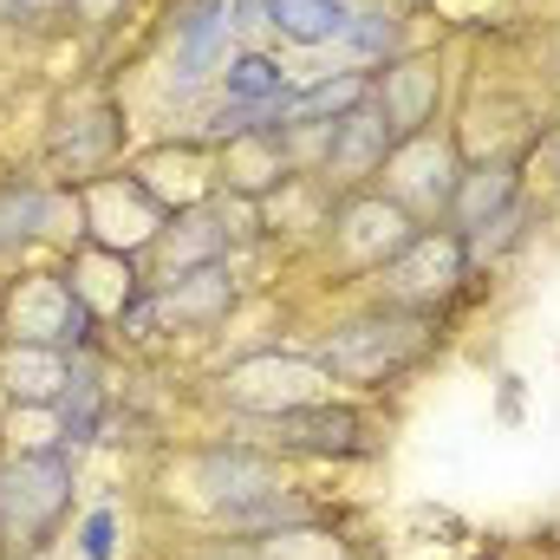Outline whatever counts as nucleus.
Segmentation results:
<instances>
[{"instance_id": "obj_1", "label": "nucleus", "mask_w": 560, "mask_h": 560, "mask_svg": "<svg viewBox=\"0 0 560 560\" xmlns=\"http://www.w3.org/2000/svg\"><path fill=\"white\" fill-rule=\"evenodd\" d=\"M436 346V313H411V306H365L352 319H339L326 339H319V365L332 372V385H359V392H385L398 385L405 372H418Z\"/></svg>"}, {"instance_id": "obj_2", "label": "nucleus", "mask_w": 560, "mask_h": 560, "mask_svg": "<svg viewBox=\"0 0 560 560\" xmlns=\"http://www.w3.org/2000/svg\"><path fill=\"white\" fill-rule=\"evenodd\" d=\"M72 515V450H20L0 463V560H39Z\"/></svg>"}, {"instance_id": "obj_3", "label": "nucleus", "mask_w": 560, "mask_h": 560, "mask_svg": "<svg viewBox=\"0 0 560 560\" xmlns=\"http://www.w3.org/2000/svg\"><path fill=\"white\" fill-rule=\"evenodd\" d=\"M0 332H7V346H59V352H79V359L98 346V319L72 293L66 275L7 280V293H0Z\"/></svg>"}, {"instance_id": "obj_4", "label": "nucleus", "mask_w": 560, "mask_h": 560, "mask_svg": "<svg viewBox=\"0 0 560 560\" xmlns=\"http://www.w3.org/2000/svg\"><path fill=\"white\" fill-rule=\"evenodd\" d=\"M215 398L242 418H287V411H306V405H326L332 398V372L306 352H248L235 359L222 378H215Z\"/></svg>"}, {"instance_id": "obj_5", "label": "nucleus", "mask_w": 560, "mask_h": 560, "mask_svg": "<svg viewBox=\"0 0 560 560\" xmlns=\"http://www.w3.org/2000/svg\"><path fill=\"white\" fill-rule=\"evenodd\" d=\"M469 242L456 235V229H418L385 268H378V293L392 300V306H411V313H436V306H450L456 293H463V280H469Z\"/></svg>"}, {"instance_id": "obj_6", "label": "nucleus", "mask_w": 560, "mask_h": 560, "mask_svg": "<svg viewBox=\"0 0 560 560\" xmlns=\"http://www.w3.org/2000/svg\"><path fill=\"white\" fill-rule=\"evenodd\" d=\"M332 248H339V261H352V268H365V275H378L411 235H418V215L411 209H398L385 189H346L339 202H332Z\"/></svg>"}, {"instance_id": "obj_7", "label": "nucleus", "mask_w": 560, "mask_h": 560, "mask_svg": "<svg viewBox=\"0 0 560 560\" xmlns=\"http://www.w3.org/2000/svg\"><path fill=\"white\" fill-rule=\"evenodd\" d=\"M378 176H385L378 189H385L398 209H411V215H450L456 183H463V156H456V143L450 138L418 131V138H405L392 156H385Z\"/></svg>"}, {"instance_id": "obj_8", "label": "nucleus", "mask_w": 560, "mask_h": 560, "mask_svg": "<svg viewBox=\"0 0 560 560\" xmlns=\"http://www.w3.org/2000/svg\"><path fill=\"white\" fill-rule=\"evenodd\" d=\"M215 183L229 196H242V202H261V196H275L287 183H300V163L287 150V125L261 118V125L235 131V138L222 143V156H215Z\"/></svg>"}, {"instance_id": "obj_9", "label": "nucleus", "mask_w": 560, "mask_h": 560, "mask_svg": "<svg viewBox=\"0 0 560 560\" xmlns=\"http://www.w3.org/2000/svg\"><path fill=\"white\" fill-rule=\"evenodd\" d=\"M436 98H443V72L423 52H398L372 72V105H378V118L392 125L398 143L436 125Z\"/></svg>"}, {"instance_id": "obj_10", "label": "nucleus", "mask_w": 560, "mask_h": 560, "mask_svg": "<svg viewBox=\"0 0 560 560\" xmlns=\"http://www.w3.org/2000/svg\"><path fill=\"white\" fill-rule=\"evenodd\" d=\"M275 430V456H319V463H346V456H365L372 443V423L359 418L352 405H306V411H287V418H268Z\"/></svg>"}, {"instance_id": "obj_11", "label": "nucleus", "mask_w": 560, "mask_h": 560, "mask_svg": "<svg viewBox=\"0 0 560 560\" xmlns=\"http://www.w3.org/2000/svg\"><path fill=\"white\" fill-rule=\"evenodd\" d=\"M150 287H156V306H163V326H170V332H209V326H222V319L235 313V300H242L229 261H202V268L150 280Z\"/></svg>"}, {"instance_id": "obj_12", "label": "nucleus", "mask_w": 560, "mask_h": 560, "mask_svg": "<svg viewBox=\"0 0 560 560\" xmlns=\"http://www.w3.org/2000/svg\"><path fill=\"white\" fill-rule=\"evenodd\" d=\"M118 143H125V112H118V98H105V92H98V98H72V105L59 112V131H52V163L85 183L98 163L118 156Z\"/></svg>"}, {"instance_id": "obj_13", "label": "nucleus", "mask_w": 560, "mask_h": 560, "mask_svg": "<svg viewBox=\"0 0 560 560\" xmlns=\"http://www.w3.org/2000/svg\"><path fill=\"white\" fill-rule=\"evenodd\" d=\"M235 39V0H189L176 13V59H170V92H196Z\"/></svg>"}, {"instance_id": "obj_14", "label": "nucleus", "mask_w": 560, "mask_h": 560, "mask_svg": "<svg viewBox=\"0 0 560 560\" xmlns=\"http://www.w3.org/2000/svg\"><path fill=\"white\" fill-rule=\"evenodd\" d=\"M196 489L215 502V509H235L248 495H268V489H287L280 482V456L275 450H248V443H209L196 463H189Z\"/></svg>"}, {"instance_id": "obj_15", "label": "nucleus", "mask_w": 560, "mask_h": 560, "mask_svg": "<svg viewBox=\"0 0 560 560\" xmlns=\"http://www.w3.org/2000/svg\"><path fill=\"white\" fill-rule=\"evenodd\" d=\"M66 280H72V293L92 306L98 326L118 319V313L143 293L138 255H118V248H105V242H85V235H79V248H72V261H66Z\"/></svg>"}, {"instance_id": "obj_16", "label": "nucleus", "mask_w": 560, "mask_h": 560, "mask_svg": "<svg viewBox=\"0 0 560 560\" xmlns=\"http://www.w3.org/2000/svg\"><path fill=\"white\" fill-rule=\"evenodd\" d=\"M229 248H235V229H229V209H222L215 196L176 209V215L163 222V235H156L163 275H183V268H202V261H229Z\"/></svg>"}, {"instance_id": "obj_17", "label": "nucleus", "mask_w": 560, "mask_h": 560, "mask_svg": "<svg viewBox=\"0 0 560 560\" xmlns=\"http://www.w3.org/2000/svg\"><path fill=\"white\" fill-rule=\"evenodd\" d=\"M398 150V138H392V125L378 118V105L365 98L359 112H346L339 125H332V150H326V170L319 176H339L346 189H359L365 176H378L385 170V156Z\"/></svg>"}, {"instance_id": "obj_18", "label": "nucleus", "mask_w": 560, "mask_h": 560, "mask_svg": "<svg viewBox=\"0 0 560 560\" xmlns=\"http://www.w3.org/2000/svg\"><path fill=\"white\" fill-rule=\"evenodd\" d=\"M515 202H522V156H495V163H476V170L463 163V183H456V202H450V229L476 235Z\"/></svg>"}, {"instance_id": "obj_19", "label": "nucleus", "mask_w": 560, "mask_h": 560, "mask_svg": "<svg viewBox=\"0 0 560 560\" xmlns=\"http://www.w3.org/2000/svg\"><path fill=\"white\" fill-rule=\"evenodd\" d=\"M79 372V352L59 346H0V392L13 405H59Z\"/></svg>"}, {"instance_id": "obj_20", "label": "nucleus", "mask_w": 560, "mask_h": 560, "mask_svg": "<svg viewBox=\"0 0 560 560\" xmlns=\"http://www.w3.org/2000/svg\"><path fill=\"white\" fill-rule=\"evenodd\" d=\"M222 98L242 105V112H255V118H280V105L293 98V79H287V66H280L275 52L242 46V52H229V66H222Z\"/></svg>"}, {"instance_id": "obj_21", "label": "nucleus", "mask_w": 560, "mask_h": 560, "mask_svg": "<svg viewBox=\"0 0 560 560\" xmlns=\"http://www.w3.org/2000/svg\"><path fill=\"white\" fill-rule=\"evenodd\" d=\"M52 229V189L39 176H7L0 183V261H20L33 242Z\"/></svg>"}, {"instance_id": "obj_22", "label": "nucleus", "mask_w": 560, "mask_h": 560, "mask_svg": "<svg viewBox=\"0 0 560 560\" xmlns=\"http://www.w3.org/2000/svg\"><path fill=\"white\" fill-rule=\"evenodd\" d=\"M352 0H268V33L293 39V46H326L346 33Z\"/></svg>"}, {"instance_id": "obj_23", "label": "nucleus", "mask_w": 560, "mask_h": 560, "mask_svg": "<svg viewBox=\"0 0 560 560\" xmlns=\"http://www.w3.org/2000/svg\"><path fill=\"white\" fill-rule=\"evenodd\" d=\"M339 46H346L359 66H385V59H398V52H405V20H398V7H352Z\"/></svg>"}, {"instance_id": "obj_24", "label": "nucleus", "mask_w": 560, "mask_h": 560, "mask_svg": "<svg viewBox=\"0 0 560 560\" xmlns=\"http://www.w3.org/2000/svg\"><path fill=\"white\" fill-rule=\"evenodd\" d=\"M255 560H352V541L346 535H332V528H319L313 515L306 522H287L275 535H255Z\"/></svg>"}, {"instance_id": "obj_25", "label": "nucleus", "mask_w": 560, "mask_h": 560, "mask_svg": "<svg viewBox=\"0 0 560 560\" xmlns=\"http://www.w3.org/2000/svg\"><path fill=\"white\" fill-rule=\"evenodd\" d=\"M235 535H275V528H287V522H306L313 509H306V495L300 489H268V495H248V502H235V509H215Z\"/></svg>"}, {"instance_id": "obj_26", "label": "nucleus", "mask_w": 560, "mask_h": 560, "mask_svg": "<svg viewBox=\"0 0 560 560\" xmlns=\"http://www.w3.org/2000/svg\"><path fill=\"white\" fill-rule=\"evenodd\" d=\"M66 13H72L79 26H112V20L125 13V0H66Z\"/></svg>"}, {"instance_id": "obj_27", "label": "nucleus", "mask_w": 560, "mask_h": 560, "mask_svg": "<svg viewBox=\"0 0 560 560\" xmlns=\"http://www.w3.org/2000/svg\"><path fill=\"white\" fill-rule=\"evenodd\" d=\"M112 555V515H92L85 522V560H105Z\"/></svg>"}, {"instance_id": "obj_28", "label": "nucleus", "mask_w": 560, "mask_h": 560, "mask_svg": "<svg viewBox=\"0 0 560 560\" xmlns=\"http://www.w3.org/2000/svg\"><path fill=\"white\" fill-rule=\"evenodd\" d=\"M535 156H541V170H548V183L560 189V125H555V131H548L541 143H535Z\"/></svg>"}, {"instance_id": "obj_29", "label": "nucleus", "mask_w": 560, "mask_h": 560, "mask_svg": "<svg viewBox=\"0 0 560 560\" xmlns=\"http://www.w3.org/2000/svg\"><path fill=\"white\" fill-rule=\"evenodd\" d=\"M209 560H255V555H209Z\"/></svg>"}]
</instances>
